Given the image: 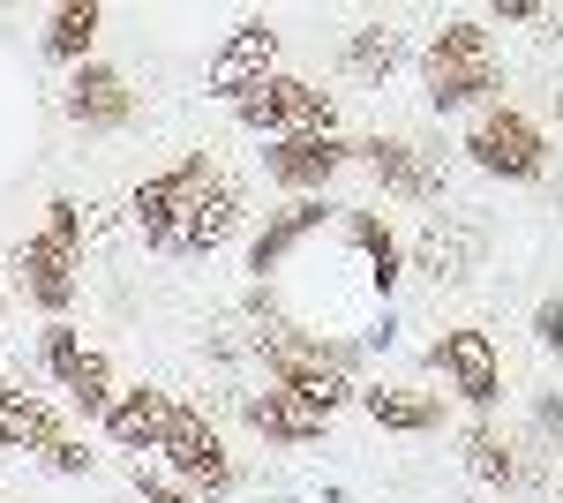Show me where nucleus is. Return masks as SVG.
I'll return each instance as SVG.
<instances>
[{"label":"nucleus","instance_id":"14","mask_svg":"<svg viewBox=\"0 0 563 503\" xmlns=\"http://www.w3.org/2000/svg\"><path fill=\"white\" fill-rule=\"evenodd\" d=\"M406 263L429 271L435 286H459V278H474V271H481V226H474V218H435L429 233L413 241Z\"/></svg>","mask_w":563,"mask_h":503},{"label":"nucleus","instance_id":"15","mask_svg":"<svg viewBox=\"0 0 563 503\" xmlns=\"http://www.w3.org/2000/svg\"><path fill=\"white\" fill-rule=\"evenodd\" d=\"M166 420H174V391L129 383V391L113 398V414H106V444H113V451H158Z\"/></svg>","mask_w":563,"mask_h":503},{"label":"nucleus","instance_id":"21","mask_svg":"<svg viewBox=\"0 0 563 503\" xmlns=\"http://www.w3.org/2000/svg\"><path fill=\"white\" fill-rule=\"evenodd\" d=\"M339 226H346V241L368 255V286L390 300V286L406 278V249H398V233H390L376 210H339Z\"/></svg>","mask_w":563,"mask_h":503},{"label":"nucleus","instance_id":"3","mask_svg":"<svg viewBox=\"0 0 563 503\" xmlns=\"http://www.w3.org/2000/svg\"><path fill=\"white\" fill-rule=\"evenodd\" d=\"M158 466L174 473L180 489H196L203 503L233 496V459H225V444H218V428L196 406H174V420H166V436H158Z\"/></svg>","mask_w":563,"mask_h":503},{"label":"nucleus","instance_id":"17","mask_svg":"<svg viewBox=\"0 0 563 503\" xmlns=\"http://www.w3.org/2000/svg\"><path fill=\"white\" fill-rule=\"evenodd\" d=\"M241 218H249V204H241V188L218 173L211 188L196 196V210H188V233H180V255H211V249H225L233 233H241Z\"/></svg>","mask_w":563,"mask_h":503},{"label":"nucleus","instance_id":"7","mask_svg":"<svg viewBox=\"0 0 563 503\" xmlns=\"http://www.w3.org/2000/svg\"><path fill=\"white\" fill-rule=\"evenodd\" d=\"M8 271H15V294L23 300H38L45 308V324H60L68 308H76V271H84V255H68V249H53L45 233H31V241H15V255H8Z\"/></svg>","mask_w":563,"mask_h":503},{"label":"nucleus","instance_id":"18","mask_svg":"<svg viewBox=\"0 0 563 503\" xmlns=\"http://www.w3.org/2000/svg\"><path fill=\"white\" fill-rule=\"evenodd\" d=\"M361 414L390 436H429V428H443V398L435 391H398V383H361Z\"/></svg>","mask_w":563,"mask_h":503},{"label":"nucleus","instance_id":"25","mask_svg":"<svg viewBox=\"0 0 563 503\" xmlns=\"http://www.w3.org/2000/svg\"><path fill=\"white\" fill-rule=\"evenodd\" d=\"M53 249H68V255H84V241H90V218H84V204L76 196H53L45 204V226H38Z\"/></svg>","mask_w":563,"mask_h":503},{"label":"nucleus","instance_id":"23","mask_svg":"<svg viewBox=\"0 0 563 503\" xmlns=\"http://www.w3.org/2000/svg\"><path fill=\"white\" fill-rule=\"evenodd\" d=\"M398 61H406V39H398V23H384V15L361 23V31L346 39V68H353V76H368V84H384Z\"/></svg>","mask_w":563,"mask_h":503},{"label":"nucleus","instance_id":"20","mask_svg":"<svg viewBox=\"0 0 563 503\" xmlns=\"http://www.w3.org/2000/svg\"><path fill=\"white\" fill-rule=\"evenodd\" d=\"M459 444H466V473H474V481H488V489H526V481H533L526 451H519V444H511V436H504L488 414H481L474 428L459 436Z\"/></svg>","mask_w":563,"mask_h":503},{"label":"nucleus","instance_id":"19","mask_svg":"<svg viewBox=\"0 0 563 503\" xmlns=\"http://www.w3.org/2000/svg\"><path fill=\"white\" fill-rule=\"evenodd\" d=\"M241 420L256 428L263 444H323V414H308L301 398H286V391H249L241 398Z\"/></svg>","mask_w":563,"mask_h":503},{"label":"nucleus","instance_id":"29","mask_svg":"<svg viewBox=\"0 0 563 503\" xmlns=\"http://www.w3.org/2000/svg\"><path fill=\"white\" fill-rule=\"evenodd\" d=\"M533 428H541V444H549V451H563V398H556V391H541V398H533Z\"/></svg>","mask_w":563,"mask_h":503},{"label":"nucleus","instance_id":"22","mask_svg":"<svg viewBox=\"0 0 563 503\" xmlns=\"http://www.w3.org/2000/svg\"><path fill=\"white\" fill-rule=\"evenodd\" d=\"M98 23H106V8L98 0H60L53 15H45V61H60V68H84L90 45H98Z\"/></svg>","mask_w":563,"mask_h":503},{"label":"nucleus","instance_id":"10","mask_svg":"<svg viewBox=\"0 0 563 503\" xmlns=\"http://www.w3.org/2000/svg\"><path fill=\"white\" fill-rule=\"evenodd\" d=\"M346 158H353V143H339V135H278V143L263 151V173H271L286 196H323Z\"/></svg>","mask_w":563,"mask_h":503},{"label":"nucleus","instance_id":"13","mask_svg":"<svg viewBox=\"0 0 563 503\" xmlns=\"http://www.w3.org/2000/svg\"><path fill=\"white\" fill-rule=\"evenodd\" d=\"M60 436H68V420H60L53 398L23 391V383H0V451H31V459H45Z\"/></svg>","mask_w":563,"mask_h":503},{"label":"nucleus","instance_id":"5","mask_svg":"<svg viewBox=\"0 0 563 503\" xmlns=\"http://www.w3.org/2000/svg\"><path fill=\"white\" fill-rule=\"evenodd\" d=\"M466 158L496 181H541L549 173V135L526 121L519 106H488L474 128H466Z\"/></svg>","mask_w":563,"mask_h":503},{"label":"nucleus","instance_id":"30","mask_svg":"<svg viewBox=\"0 0 563 503\" xmlns=\"http://www.w3.org/2000/svg\"><path fill=\"white\" fill-rule=\"evenodd\" d=\"M533 338H541L549 353H563V294H549L541 308H533Z\"/></svg>","mask_w":563,"mask_h":503},{"label":"nucleus","instance_id":"9","mask_svg":"<svg viewBox=\"0 0 563 503\" xmlns=\"http://www.w3.org/2000/svg\"><path fill=\"white\" fill-rule=\"evenodd\" d=\"M353 158L376 173L398 204H443V173H435V158L421 143H406V135H361Z\"/></svg>","mask_w":563,"mask_h":503},{"label":"nucleus","instance_id":"28","mask_svg":"<svg viewBox=\"0 0 563 503\" xmlns=\"http://www.w3.org/2000/svg\"><path fill=\"white\" fill-rule=\"evenodd\" d=\"M488 15H496V23H519V31H549V23H556V8H541V0H496Z\"/></svg>","mask_w":563,"mask_h":503},{"label":"nucleus","instance_id":"24","mask_svg":"<svg viewBox=\"0 0 563 503\" xmlns=\"http://www.w3.org/2000/svg\"><path fill=\"white\" fill-rule=\"evenodd\" d=\"M421 61H488V23H481V15H451V23L429 39Z\"/></svg>","mask_w":563,"mask_h":503},{"label":"nucleus","instance_id":"26","mask_svg":"<svg viewBox=\"0 0 563 503\" xmlns=\"http://www.w3.org/2000/svg\"><path fill=\"white\" fill-rule=\"evenodd\" d=\"M135 503H203V496H196V489H180L166 466H143V459H135Z\"/></svg>","mask_w":563,"mask_h":503},{"label":"nucleus","instance_id":"4","mask_svg":"<svg viewBox=\"0 0 563 503\" xmlns=\"http://www.w3.org/2000/svg\"><path fill=\"white\" fill-rule=\"evenodd\" d=\"M38 361L53 369V383L68 391V406H76V414H90V420L113 414V398H121V391H113V361H106L98 346H84V331H76L68 316L38 331Z\"/></svg>","mask_w":563,"mask_h":503},{"label":"nucleus","instance_id":"27","mask_svg":"<svg viewBox=\"0 0 563 503\" xmlns=\"http://www.w3.org/2000/svg\"><path fill=\"white\" fill-rule=\"evenodd\" d=\"M90 466H98V451L76 444V436H60V444L45 451V473H60V481H76V473H90Z\"/></svg>","mask_w":563,"mask_h":503},{"label":"nucleus","instance_id":"16","mask_svg":"<svg viewBox=\"0 0 563 503\" xmlns=\"http://www.w3.org/2000/svg\"><path fill=\"white\" fill-rule=\"evenodd\" d=\"M421 76H429V106L435 113H466V106H496V90H504V76H496V61H421Z\"/></svg>","mask_w":563,"mask_h":503},{"label":"nucleus","instance_id":"2","mask_svg":"<svg viewBox=\"0 0 563 503\" xmlns=\"http://www.w3.org/2000/svg\"><path fill=\"white\" fill-rule=\"evenodd\" d=\"M233 121L256 128V135H339V98L316 90L308 76H271L249 98H233Z\"/></svg>","mask_w":563,"mask_h":503},{"label":"nucleus","instance_id":"11","mask_svg":"<svg viewBox=\"0 0 563 503\" xmlns=\"http://www.w3.org/2000/svg\"><path fill=\"white\" fill-rule=\"evenodd\" d=\"M323 218H331L323 196H294V204H278L271 218H263L256 241H249V271H256V286H271V278L286 271V255L301 249L308 233H323Z\"/></svg>","mask_w":563,"mask_h":503},{"label":"nucleus","instance_id":"6","mask_svg":"<svg viewBox=\"0 0 563 503\" xmlns=\"http://www.w3.org/2000/svg\"><path fill=\"white\" fill-rule=\"evenodd\" d=\"M429 369L451 383L474 414H496V398H504V361H496V338H488V331H474V324L443 331L429 346Z\"/></svg>","mask_w":563,"mask_h":503},{"label":"nucleus","instance_id":"8","mask_svg":"<svg viewBox=\"0 0 563 503\" xmlns=\"http://www.w3.org/2000/svg\"><path fill=\"white\" fill-rule=\"evenodd\" d=\"M271 76H278V31H271L263 15H249V23L211 53V68H203L211 98H225V106H233V98H249L256 84H271Z\"/></svg>","mask_w":563,"mask_h":503},{"label":"nucleus","instance_id":"12","mask_svg":"<svg viewBox=\"0 0 563 503\" xmlns=\"http://www.w3.org/2000/svg\"><path fill=\"white\" fill-rule=\"evenodd\" d=\"M135 113V90L121 68H106V61H84L76 76H68V121L84 128V135H113V128H129Z\"/></svg>","mask_w":563,"mask_h":503},{"label":"nucleus","instance_id":"1","mask_svg":"<svg viewBox=\"0 0 563 503\" xmlns=\"http://www.w3.org/2000/svg\"><path fill=\"white\" fill-rule=\"evenodd\" d=\"M218 181V158L211 151H188L174 173H143L129 188V226L143 233V249L158 255H180V233H188V210H196V196Z\"/></svg>","mask_w":563,"mask_h":503}]
</instances>
